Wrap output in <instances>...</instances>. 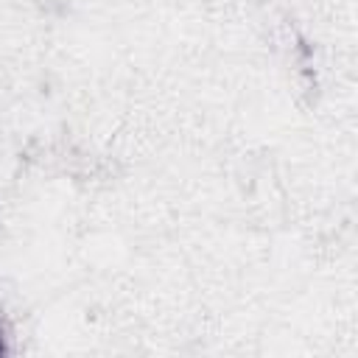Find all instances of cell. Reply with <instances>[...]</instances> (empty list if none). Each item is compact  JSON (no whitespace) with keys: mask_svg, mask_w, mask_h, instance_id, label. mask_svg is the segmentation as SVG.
Listing matches in <instances>:
<instances>
[{"mask_svg":"<svg viewBox=\"0 0 358 358\" xmlns=\"http://www.w3.org/2000/svg\"><path fill=\"white\" fill-rule=\"evenodd\" d=\"M0 352H3V341H0Z\"/></svg>","mask_w":358,"mask_h":358,"instance_id":"cell-1","label":"cell"}]
</instances>
